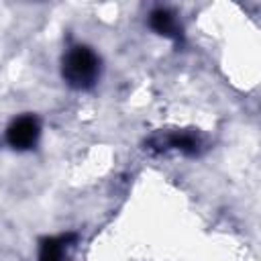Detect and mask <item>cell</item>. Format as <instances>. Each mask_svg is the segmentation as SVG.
<instances>
[{
	"label": "cell",
	"mask_w": 261,
	"mask_h": 261,
	"mask_svg": "<svg viewBox=\"0 0 261 261\" xmlns=\"http://www.w3.org/2000/svg\"><path fill=\"white\" fill-rule=\"evenodd\" d=\"M61 73L67 86L75 90H88L98 82L100 75V59L98 55L84 45H75L67 49L61 63Z\"/></svg>",
	"instance_id": "cell-1"
},
{
	"label": "cell",
	"mask_w": 261,
	"mask_h": 261,
	"mask_svg": "<svg viewBox=\"0 0 261 261\" xmlns=\"http://www.w3.org/2000/svg\"><path fill=\"white\" fill-rule=\"evenodd\" d=\"M202 147H204L202 137L190 130L159 133L149 139V149H155V151H179L186 155H198Z\"/></svg>",
	"instance_id": "cell-2"
},
{
	"label": "cell",
	"mask_w": 261,
	"mask_h": 261,
	"mask_svg": "<svg viewBox=\"0 0 261 261\" xmlns=\"http://www.w3.org/2000/svg\"><path fill=\"white\" fill-rule=\"evenodd\" d=\"M39 135H41V126L35 116H18L16 120L10 122L6 130V141L12 149L27 151L37 145Z\"/></svg>",
	"instance_id": "cell-3"
},
{
	"label": "cell",
	"mask_w": 261,
	"mask_h": 261,
	"mask_svg": "<svg viewBox=\"0 0 261 261\" xmlns=\"http://www.w3.org/2000/svg\"><path fill=\"white\" fill-rule=\"evenodd\" d=\"M75 243H77V237L71 232L45 239L39 249V261H71Z\"/></svg>",
	"instance_id": "cell-4"
},
{
	"label": "cell",
	"mask_w": 261,
	"mask_h": 261,
	"mask_svg": "<svg viewBox=\"0 0 261 261\" xmlns=\"http://www.w3.org/2000/svg\"><path fill=\"white\" fill-rule=\"evenodd\" d=\"M149 24L155 33H159L167 39H173V41L181 39V24L177 22L175 14L167 8H155L149 14Z\"/></svg>",
	"instance_id": "cell-5"
}]
</instances>
